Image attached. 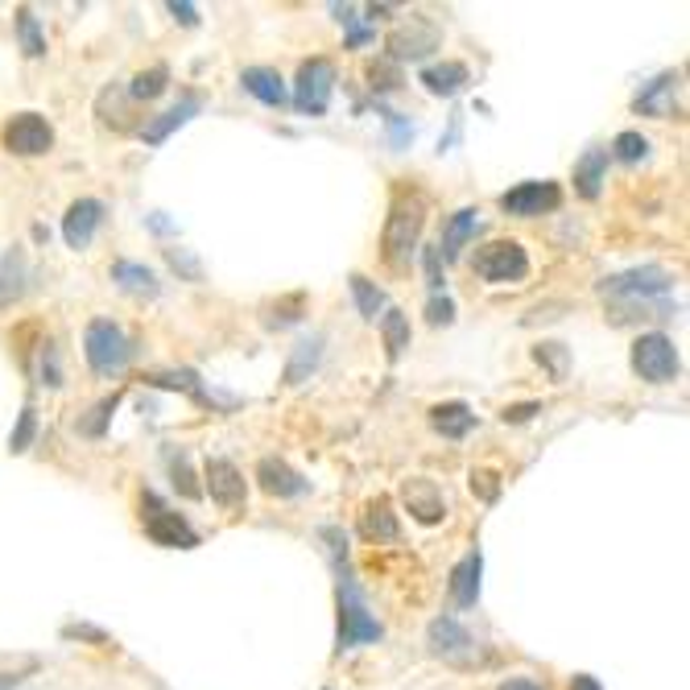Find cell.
I'll return each instance as SVG.
<instances>
[{"label": "cell", "instance_id": "obj_18", "mask_svg": "<svg viewBox=\"0 0 690 690\" xmlns=\"http://www.w3.org/2000/svg\"><path fill=\"white\" fill-rule=\"evenodd\" d=\"M256 480H261V488H265L269 497H281V501L306 492V480H302L286 460H261L256 463Z\"/></svg>", "mask_w": 690, "mask_h": 690}, {"label": "cell", "instance_id": "obj_49", "mask_svg": "<svg viewBox=\"0 0 690 690\" xmlns=\"http://www.w3.org/2000/svg\"><path fill=\"white\" fill-rule=\"evenodd\" d=\"M570 690H604V687H600V678H591V674H575V678H570Z\"/></svg>", "mask_w": 690, "mask_h": 690}, {"label": "cell", "instance_id": "obj_46", "mask_svg": "<svg viewBox=\"0 0 690 690\" xmlns=\"http://www.w3.org/2000/svg\"><path fill=\"white\" fill-rule=\"evenodd\" d=\"M368 79H373V87L389 91V87H398V71H393V66H373V71H368Z\"/></svg>", "mask_w": 690, "mask_h": 690}, {"label": "cell", "instance_id": "obj_10", "mask_svg": "<svg viewBox=\"0 0 690 690\" xmlns=\"http://www.w3.org/2000/svg\"><path fill=\"white\" fill-rule=\"evenodd\" d=\"M146 504L153 509V513L146 517V534L153 538V542L170 545V550H190V545H199V534L190 529L187 517H178V513L162 509V504L153 501V497H146Z\"/></svg>", "mask_w": 690, "mask_h": 690}, {"label": "cell", "instance_id": "obj_17", "mask_svg": "<svg viewBox=\"0 0 690 690\" xmlns=\"http://www.w3.org/2000/svg\"><path fill=\"white\" fill-rule=\"evenodd\" d=\"M199 108H203V100H199V96H183V100L170 108V112H162V116H153V121H146V125H141V141H146V146H162L170 133L187 125Z\"/></svg>", "mask_w": 690, "mask_h": 690}, {"label": "cell", "instance_id": "obj_23", "mask_svg": "<svg viewBox=\"0 0 690 690\" xmlns=\"http://www.w3.org/2000/svg\"><path fill=\"white\" fill-rule=\"evenodd\" d=\"M422 84H426L430 96H455V91L472 84V71L463 63H435L422 71Z\"/></svg>", "mask_w": 690, "mask_h": 690}, {"label": "cell", "instance_id": "obj_25", "mask_svg": "<svg viewBox=\"0 0 690 690\" xmlns=\"http://www.w3.org/2000/svg\"><path fill=\"white\" fill-rule=\"evenodd\" d=\"M112 281H116L121 290L146 293V298H153V293L162 290V286H158V273L137 265V261H116V265H112Z\"/></svg>", "mask_w": 690, "mask_h": 690}, {"label": "cell", "instance_id": "obj_37", "mask_svg": "<svg viewBox=\"0 0 690 690\" xmlns=\"http://www.w3.org/2000/svg\"><path fill=\"white\" fill-rule=\"evenodd\" d=\"M335 17L348 25V50H360L364 42H373V29H364L356 22V9L352 4H335Z\"/></svg>", "mask_w": 690, "mask_h": 690}, {"label": "cell", "instance_id": "obj_29", "mask_svg": "<svg viewBox=\"0 0 690 690\" xmlns=\"http://www.w3.org/2000/svg\"><path fill=\"white\" fill-rule=\"evenodd\" d=\"M25 290V252H9L0 261V306H9Z\"/></svg>", "mask_w": 690, "mask_h": 690}, {"label": "cell", "instance_id": "obj_2", "mask_svg": "<svg viewBox=\"0 0 690 690\" xmlns=\"http://www.w3.org/2000/svg\"><path fill=\"white\" fill-rule=\"evenodd\" d=\"M133 339H128L112 318H91L87 323V335H84V356L91 364V373H100V377H116V373H125L128 360H133Z\"/></svg>", "mask_w": 690, "mask_h": 690}, {"label": "cell", "instance_id": "obj_26", "mask_svg": "<svg viewBox=\"0 0 690 690\" xmlns=\"http://www.w3.org/2000/svg\"><path fill=\"white\" fill-rule=\"evenodd\" d=\"M674 84H678V75L666 71V75H657L653 84L637 96V112H645V116H657V121H666L669 116V96H674Z\"/></svg>", "mask_w": 690, "mask_h": 690}, {"label": "cell", "instance_id": "obj_3", "mask_svg": "<svg viewBox=\"0 0 690 690\" xmlns=\"http://www.w3.org/2000/svg\"><path fill=\"white\" fill-rule=\"evenodd\" d=\"M380 637H385V628H380V620L368 612L356 579H352L348 570H339V649L368 645V641H380Z\"/></svg>", "mask_w": 690, "mask_h": 690}, {"label": "cell", "instance_id": "obj_36", "mask_svg": "<svg viewBox=\"0 0 690 690\" xmlns=\"http://www.w3.org/2000/svg\"><path fill=\"white\" fill-rule=\"evenodd\" d=\"M34 435H38V414H34V405H25L22 418H17V430L9 435V451H13V455H22V451H29V442H34Z\"/></svg>", "mask_w": 690, "mask_h": 690}, {"label": "cell", "instance_id": "obj_9", "mask_svg": "<svg viewBox=\"0 0 690 690\" xmlns=\"http://www.w3.org/2000/svg\"><path fill=\"white\" fill-rule=\"evenodd\" d=\"M563 203V190L559 183H522V187L504 190L501 195V211L504 215H522V219H534V215H545V211H559Z\"/></svg>", "mask_w": 690, "mask_h": 690}, {"label": "cell", "instance_id": "obj_41", "mask_svg": "<svg viewBox=\"0 0 690 690\" xmlns=\"http://www.w3.org/2000/svg\"><path fill=\"white\" fill-rule=\"evenodd\" d=\"M472 492H480L484 501H497V492H501L497 472H472Z\"/></svg>", "mask_w": 690, "mask_h": 690}, {"label": "cell", "instance_id": "obj_44", "mask_svg": "<svg viewBox=\"0 0 690 690\" xmlns=\"http://www.w3.org/2000/svg\"><path fill=\"white\" fill-rule=\"evenodd\" d=\"M42 377L46 385H63V373H59V356H54V348L46 343V356H42Z\"/></svg>", "mask_w": 690, "mask_h": 690}, {"label": "cell", "instance_id": "obj_7", "mask_svg": "<svg viewBox=\"0 0 690 690\" xmlns=\"http://www.w3.org/2000/svg\"><path fill=\"white\" fill-rule=\"evenodd\" d=\"M335 91V63L331 59H311V63L298 66V79H293V108L306 112V116H323L331 104Z\"/></svg>", "mask_w": 690, "mask_h": 690}, {"label": "cell", "instance_id": "obj_31", "mask_svg": "<svg viewBox=\"0 0 690 690\" xmlns=\"http://www.w3.org/2000/svg\"><path fill=\"white\" fill-rule=\"evenodd\" d=\"M149 385H162V389H183V393H190V398L203 401V405H211V401H215L208 389L199 385V377H195L190 368H178V373H153V377H149Z\"/></svg>", "mask_w": 690, "mask_h": 690}, {"label": "cell", "instance_id": "obj_20", "mask_svg": "<svg viewBox=\"0 0 690 690\" xmlns=\"http://www.w3.org/2000/svg\"><path fill=\"white\" fill-rule=\"evenodd\" d=\"M480 231V211L476 208H463L451 215V224L442 231V244H439V256L442 261H460L463 249H467V240Z\"/></svg>", "mask_w": 690, "mask_h": 690}, {"label": "cell", "instance_id": "obj_5", "mask_svg": "<svg viewBox=\"0 0 690 690\" xmlns=\"http://www.w3.org/2000/svg\"><path fill=\"white\" fill-rule=\"evenodd\" d=\"M476 273L488 286H522L529 277V252L517 240H488L476 249Z\"/></svg>", "mask_w": 690, "mask_h": 690}, {"label": "cell", "instance_id": "obj_42", "mask_svg": "<svg viewBox=\"0 0 690 690\" xmlns=\"http://www.w3.org/2000/svg\"><path fill=\"white\" fill-rule=\"evenodd\" d=\"M534 414H542V401H522V405H504L501 410L504 422H529Z\"/></svg>", "mask_w": 690, "mask_h": 690}, {"label": "cell", "instance_id": "obj_4", "mask_svg": "<svg viewBox=\"0 0 690 690\" xmlns=\"http://www.w3.org/2000/svg\"><path fill=\"white\" fill-rule=\"evenodd\" d=\"M632 373L641 380H649V385H669V380H678L682 360H678L674 339L662 331L641 335V339L632 343Z\"/></svg>", "mask_w": 690, "mask_h": 690}, {"label": "cell", "instance_id": "obj_19", "mask_svg": "<svg viewBox=\"0 0 690 690\" xmlns=\"http://www.w3.org/2000/svg\"><path fill=\"white\" fill-rule=\"evenodd\" d=\"M240 84L249 96H256L261 104L269 108H281L290 100V91H286V79L273 71V66H249V71H240Z\"/></svg>", "mask_w": 690, "mask_h": 690}, {"label": "cell", "instance_id": "obj_8", "mask_svg": "<svg viewBox=\"0 0 690 690\" xmlns=\"http://www.w3.org/2000/svg\"><path fill=\"white\" fill-rule=\"evenodd\" d=\"M0 141H4L9 153H17V158H42V153H50V146H54V128H50V121H46L42 112H17V116L4 125Z\"/></svg>", "mask_w": 690, "mask_h": 690}, {"label": "cell", "instance_id": "obj_40", "mask_svg": "<svg viewBox=\"0 0 690 690\" xmlns=\"http://www.w3.org/2000/svg\"><path fill=\"white\" fill-rule=\"evenodd\" d=\"M426 318H430V327H442V323H451V318H455V302L435 293V298L426 302Z\"/></svg>", "mask_w": 690, "mask_h": 690}, {"label": "cell", "instance_id": "obj_22", "mask_svg": "<svg viewBox=\"0 0 690 690\" xmlns=\"http://www.w3.org/2000/svg\"><path fill=\"white\" fill-rule=\"evenodd\" d=\"M364 538H373V542H398L401 538L398 513H393L389 497H377V501L364 504Z\"/></svg>", "mask_w": 690, "mask_h": 690}, {"label": "cell", "instance_id": "obj_27", "mask_svg": "<svg viewBox=\"0 0 690 690\" xmlns=\"http://www.w3.org/2000/svg\"><path fill=\"white\" fill-rule=\"evenodd\" d=\"M318 360H323V339L314 335V339H302L298 348H293L290 364H286V385H298V380H306L318 368Z\"/></svg>", "mask_w": 690, "mask_h": 690}, {"label": "cell", "instance_id": "obj_13", "mask_svg": "<svg viewBox=\"0 0 690 690\" xmlns=\"http://www.w3.org/2000/svg\"><path fill=\"white\" fill-rule=\"evenodd\" d=\"M401 497H405V509H410L422 525H439L442 517H447V501H442L439 484L426 480V476H414V480L401 484Z\"/></svg>", "mask_w": 690, "mask_h": 690}, {"label": "cell", "instance_id": "obj_6", "mask_svg": "<svg viewBox=\"0 0 690 690\" xmlns=\"http://www.w3.org/2000/svg\"><path fill=\"white\" fill-rule=\"evenodd\" d=\"M669 281H674V277H669L662 265H641V269L607 277L604 286H600V293H604V298H616V302H628V306H653V298L666 293Z\"/></svg>", "mask_w": 690, "mask_h": 690}, {"label": "cell", "instance_id": "obj_12", "mask_svg": "<svg viewBox=\"0 0 690 690\" xmlns=\"http://www.w3.org/2000/svg\"><path fill=\"white\" fill-rule=\"evenodd\" d=\"M104 224V203L100 199H75L63 215V240L75 252H84L96 240V228Z\"/></svg>", "mask_w": 690, "mask_h": 690}, {"label": "cell", "instance_id": "obj_47", "mask_svg": "<svg viewBox=\"0 0 690 690\" xmlns=\"http://www.w3.org/2000/svg\"><path fill=\"white\" fill-rule=\"evenodd\" d=\"M439 265H442L439 249H426V277H430V286H435V290H439V286H442V273H439Z\"/></svg>", "mask_w": 690, "mask_h": 690}, {"label": "cell", "instance_id": "obj_48", "mask_svg": "<svg viewBox=\"0 0 690 690\" xmlns=\"http://www.w3.org/2000/svg\"><path fill=\"white\" fill-rule=\"evenodd\" d=\"M389 128H393V146H405V141L414 137V128L405 125L401 116H393V112H389Z\"/></svg>", "mask_w": 690, "mask_h": 690}, {"label": "cell", "instance_id": "obj_1", "mask_svg": "<svg viewBox=\"0 0 690 690\" xmlns=\"http://www.w3.org/2000/svg\"><path fill=\"white\" fill-rule=\"evenodd\" d=\"M422 224H426V195L418 187H398L389 219H385V261L389 265L401 269L410 261V252L418 249Z\"/></svg>", "mask_w": 690, "mask_h": 690}, {"label": "cell", "instance_id": "obj_14", "mask_svg": "<svg viewBox=\"0 0 690 690\" xmlns=\"http://www.w3.org/2000/svg\"><path fill=\"white\" fill-rule=\"evenodd\" d=\"M208 492L219 509H240L244 497H249L240 467L228 463V460H208Z\"/></svg>", "mask_w": 690, "mask_h": 690}, {"label": "cell", "instance_id": "obj_33", "mask_svg": "<svg viewBox=\"0 0 690 690\" xmlns=\"http://www.w3.org/2000/svg\"><path fill=\"white\" fill-rule=\"evenodd\" d=\"M17 38H22V50L29 59H42L46 54V34L29 9H17Z\"/></svg>", "mask_w": 690, "mask_h": 690}, {"label": "cell", "instance_id": "obj_15", "mask_svg": "<svg viewBox=\"0 0 690 690\" xmlns=\"http://www.w3.org/2000/svg\"><path fill=\"white\" fill-rule=\"evenodd\" d=\"M389 50H393V59H422V54L439 50V29L414 17L410 25H401V29L389 34Z\"/></svg>", "mask_w": 690, "mask_h": 690}, {"label": "cell", "instance_id": "obj_28", "mask_svg": "<svg viewBox=\"0 0 690 690\" xmlns=\"http://www.w3.org/2000/svg\"><path fill=\"white\" fill-rule=\"evenodd\" d=\"M352 298H356V311L368 318V323H377L380 314L389 311V298H385V290H377L364 273H352Z\"/></svg>", "mask_w": 690, "mask_h": 690}, {"label": "cell", "instance_id": "obj_24", "mask_svg": "<svg viewBox=\"0 0 690 690\" xmlns=\"http://www.w3.org/2000/svg\"><path fill=\"white\" fill-rule=\"evenodd\" d=\"M604 174H607V149H591L575 162V190L584 199H600L604 190Z\"/></svg>", "mask_w": 690, "mask_h": 690}, {"label": "cell", "instance_id": "obj_43", "mask_svg": "<svg viewBox=\"0 0 690 690\" xmlns=\"http://www.w3.org/2000/svg\"><path fill=\"white\" fill-rule=\"evenodd\" d=\"M170 261H174V269L187 273L190 281H199V277H203V269H199V261H195V256H187V249H170Z\"/></svg>", "mask_w": 690, "mask_h": 690}, {"label": "cell", "instance_id": "obj_39", "mask_svg": "<svg viewBox=\"0 0 690 690\" xmlns=\"http://www.w3.org/2000/svg\"><path fill=\"white\" fill-rule=\"evenodd\" d=\"M534 356H538V364H545V368L554 373V380L566 377V348L563 343H542V348H534Z\"/></svg>", "mask_w": 690, "mask_h": 690}, {"label": "cell", "instance_id": "obj_16", "mask_svg": "<svg viewBox=\"0 0 690 690\" xmlns=\"http://www.w3.org/2000/svg\"><path fill=\"white\" fill-rule=\"evenodd\" d=\"M480 575H484V554L480 550H467L460 559V566L451 570V600L460 607H476V600H480Z\"/></svg>", "mask_w": 690, "mask_h": 690}, {"label": "cell", "instance_id": "obj_38", "mask_svg": "<svg viewBox=\"0 0 690 690\" xmlns=\"http://www.w3.org/2000/svg\"><path fill=\"white\" fill-rule=\"evenodd\" d=\"M116 405H121V393H112V398H104V401H100V405H96V410H91V418L79 422V430H84V435H91V439H100V435H104V426H108V418H112V410H116Z\"/></svg>", "mask_w": 690, "mask_h": 690}, {"label": "cell", "instance_id": "obj_50", "mask_svg": "<svg viewBox=\"0 0 690 690\" xmlns=\"http://www.w3.org/2000/svg\"><path fill=\"white\" fill-rule=\"evenodd\" d=\"M501 690H542V687H538L534 678H509V682H504Z\"/></svg>", "mask_w": 690, "mask_h": 690}, {"label": "cell", "instance_id": "obj_34", "mask_svg": "<svg viewBox=\"0 0 690 690\" xmlns=\"http://www.w3.org/2000/svg\"><path fill=\"white\" fill-rule=\"evenodd\" d=\"M612 153H616L620 162H628V166H637V162H645L649 158V141L641 137V133H632V128H628V133H620V137L612 141Z\"/></svg>", "mask_w": 690, "mask_h": 690}, {"label": "cell", "instance_id": "obj_45", "mask_svg": "<svg viewBox=\"0 0 690 690\" xmlns=\"http://www.w3.org/2000/svg\"><path fill=\"white\" fill-rule=\"evenodd\" d=\"M166 9H170V13H174V17H178L183 25H199V9H195V4H187V0H170Z\"/></svg>", "mask_w": 690, "mask_h": 690}, {"label": "cell", "instance_id": "obj_21", "mask_svg": "<svg viewBox=\"0 0 690 690\" xmlns=\"http://www.w3.org/2000/svg\"><path fill=\"white\" fill-rule=\"evenodd\" d=\"M430 426L439 430L442 439H463V435H472L476 414H472V405H467V401H442V405L430 410Z\"/></svg>", "mask_w": 690, "mask_h": 690}, {"label": "cell", "instance_id": "obj_11", "mask_svg": "<svg viewBox=\"0 0 690 690\" xmlns=\"http://www.w3.org/2000/svg\"><path fill=\"white\" fill-rule=\"evenodd\" d=\"M430 649L439 653L442 662H476V641H472V632L455 620V616H439L435 625H430Z\"/></svg>", "mask_w": 690, "mask_h": 690}, {"label": "cell", "instance_id": "obj_30", "mask_svg": "<svg viewBox=\"0 0 690 690\" xmlns=\"http://www.w3.org/2000/svg\"><path fill=\"white\" fill-rule=\"evenodd\" d=\"M380 335H385V352L389 360H398L405 348H410V318L401 311H385L380 314Z\"/></svg>", "mask_w": 690, "mask_h": 690}, {"label": "cell", "instance_id": "obj_32", "mask_svg": "<svg viewBox=\"0 0 690 690\" xmlns=\"http://www.w3.org/2000/svg\"><path fill=\"white\" fill-rule=\"evenodd\" d=\"M166 87H170V66L158 63V66H149V71H141V75L128 84V96H133V100H158Z\"/></svg>", "mask_w": 690, "mask_h": 690}, {"label": "cell", "instance_id": "obj_35", "mask_svg": "<svg viewBox=\"0 0 690 690\" xmlns=\"http://www.w3.org/2000/svg\"><path fill=\"white\" fill-rule=\"evenodd\" d=\"M170 476H174V488H178L187 501H199V497H203V488L195 484V472H190L187 455H170Z\"/></svg>", "mask_w": 690, "mask_h": 690}]
</instances>
